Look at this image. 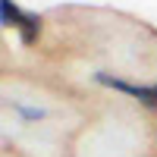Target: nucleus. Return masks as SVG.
Instances as JSON below:
<instances>
[{"label":"nucleus","instance_id":"1","mask_svg":"<svg viewBox=\"0 0 157 157\" xmlns=\"http://www.w3.org/2000/svg\"><path fill=\"white\" fill-rule=\"evenodd\" d=\"M22 19H25V13L13 3V0H0V22L6 25V29H22Z\"/></svg>","mask_w":157,"mask_h":157},{"label":"nucleus","instance_id":"2","mask_svg":"<svg viewBox=\"0 0 157 157\" xmlns=\"http://www.w3.org/2000/svg\"><path fill=\"white\" fill-rule=\"evenodd\" d=\"M38 35H41V19H38L35 13H25L22 29H19V41H22V44H35Z\"/></svg>","mask_w":157,"mask_h":157},{"label":"nucleus","instance_id":"3","mask_svg":"<svg viewBox=\"0 0 157 157\" xmlns=\"http://www.w3.org/2000/svg\"><path fill=\"white\" fill-rule=\"evenodd\" d=\"M13 110H16L22 120H44V110H41V107H25V104H13Z\"/></svg>","mask_w":157,"mask_h":157}]
</instances>
